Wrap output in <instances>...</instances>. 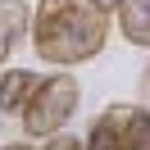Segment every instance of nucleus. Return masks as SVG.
<instances>
[{"mask_svg": "<svg viewBox=\"0 0 150 150\" xmlns=\"http://www.w3.org/2000/svg\"><path fill=\"white\" fill-rule=\"evenodd\" d=\"M105 37H109L105 14L96 5H86V0H77V5H68L59 14H41L37 32H32V46H37V55L46 64H64L68 68V64L96 59L105 50Z\"/></svg>", "mask_w": 150, "mask_h": 150, "instance_id": "1", "label": "nucleus"}, {"mask_svg": "<svg viewBox=\"0 0 150 150\" xmlns=\"http://www.w3.org/2000/svg\"><path fill=\"white\" fill-rule=\"evenodd\" d=\"M118 32L132 46H150V0H123L118 5Z\"/></svg>", "mask_w": 150, "mask_h": 150, "instance_id": "5", "label": "nucleus"}, {"mask_svg": "<svg viewBox=\"0 0 150 150\" xmlns=\"http://www.w3.org/2000/svg\"><path fill=\"white\" fill-rule=\"evenodd\" d=\"M86 5H96V9H100V14H114V9H118V5H123V0H86Z\"/></svg>", "mask_w": 150, "mask_h": 150, "instance_id": "10", "label": "nucleus"}, {"mask_svg": "<svg viewBox=\"0 0 150 150\" xmlns=\"http://www.w3.org/2000/svg\"><path fill=\"white\" fill-rule=\"evenodd\" d=\"M28 23H32V14H28L23 0H0V64L9 59L14 46H18V37L28 32Z\"/></svg>", "mask_w": 150, "mask_h": 150, "instance_id": "4", "label": "nucleus"}, {"mask_svg": "<svg viewBox=\"0 0 150 150\" xmlns=\"http://www.w3.org/2000/svg\"><path fill=\"white\" fill-rule=\"evenodd\" d=\"M41 77L32 73V68H9V73L0 77V109L5 114H23L32 100V91H37Z\"/></svg>", "mask_w": 150, "mask_h": 150, "instance_id": "3", "label": "nucleus"}, {"mask_svg": "<svg viewBox=\"0 0 150 150\" xmlns=\"http://www.w3.org/2000/svg\"><path fill=\"white\" fill-rule=\"evenodd\" d=\"M82 150H127L123 146V114H100L86 132Z\"/></svg>", "mask_w": 150, "mask_h": 150, "instance_id": "6", "label": "nucleus"}, {"mask_svg": "<svg viewBox=\"0 0 150 150\" xmlns=\"http://www.w3.org/2000/svg\"><path fill=\"white\" fill-rule=\"evenodd\" d=\"M123 146L150 150V109H123Z\"/></svg>", "mask_w": 150, "mask_h": 150, "instance_id": "7", "label": "nucleus"}, {"mask_svg": "<svg viewBox=\"0 0 150 150\" xmlns=\"http://www.w3.org/2000/svg\"><path fill=\"white\" fill-rule=\"evenodd\" d=\"M5 150H28V146H5Z\"/></svg>", "mask_w": 150, "mask_h": 150, "instance_id": "11", "label": "nucleus"}, {"mask_svg": "<svg viewBox=\"0 0 150 150\" xmlns=\"http://www.w3.org/2000/svg\"><path fill=\"white\" fill-rule=\"evenodd\" d=\"M68 5H77V0H41V14H59V9H68ZM37 14V18H41Z\"/></svg>", "mask_w": 150, "mask_h": 150, "instance_id": "9", "label": "nucleus"}, {"mask_svg": "<svg viewBox=\"0 0 150 150\" xmlns=\"http://www.w3.org/2000/svg\"><path fill=\"white\" fill-rule=\"evenodd\" d=\"M41 150H82V141L77 137H64V132H55V137H46V146Z\"/></svg>", "mask_w": 150, "mask_h": 150, "instance_id": "8", "label": "nucleus"}, {"mask_svg": "<svg viewBox=\"0 0 150 150\" xmlns=\"http://www.w3.org/2000/svg\"><path fill=\"white\" fill-rule=\"evenodd\" d=\"M77 100H82V86H77L73 73H50L37 82L28 109H23V132L37 141L55 137V132L68 127V118L77 114Z\"/></svg>", "mask_w": 150, "mask_h": 150, "instance_id": "2", "label": "nucleus"}]
</instances>
